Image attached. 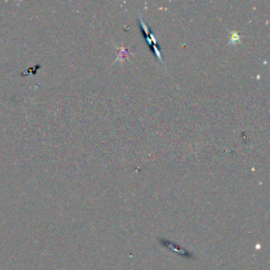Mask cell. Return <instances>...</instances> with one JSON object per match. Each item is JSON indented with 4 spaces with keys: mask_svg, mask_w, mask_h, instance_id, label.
Here are the masks:
<instances>
[{
    "mask_svg": "<svg viewBox=\"0 0 270 270\" xmlns=\"http://www.w3.org/2000/svg\"><path fill=\"white\" fill-rule=\"evenodd\" d=\"M138 22H139V24H140V28H141V30H143V35L145 37H147V36H149L150 35V30H149V28L147 27V24H146V22H145V20L141 18V17H138Z\"/></svg>",
    "mask_w": 270,
    "mask_h": 270,
    "instance_id": "1",
    "label": "cell"
},
{
    "mask_svg": "<svg viewBox=\"0 0 270 270\" xmlns=\"http://www.w3.org/2000/svg\"><path fill=\"white\" fill-rule=\"evenodd\" d=\"M128 54H129V52H128V50H126L124 48L118 49V51H117V60L123 61L124 58L128 57Z\"/></svg>",
    "mask_w": 270,
    "mask_h": 270,
    "instance_id": "2",
    "label": "cell"
},
{
    "mask_svg": "<svg viewBox=\"0 0 270 270\" xmlns=\"http://www.w3.org/2000/svg\"><path fill=\"white\" fill-rule=\"evenodd\" d=\"M229 41H230V43H240V41H241L240 34L237 33V32H231Z\"/></svg>",
    "mask_w": 270,
    "mask_h": 270,
    "instance_id": "3",
    "label": "cell"
},
{
    "mask_svg": "<svg viewBox=\"0 0 270 270\" xmlns=\"http://www.w3.org/2000/svg\"><path fill=\"white\" fill-rule=\"evenodd\" d=\"M150 48H151V50H153V52L155 53L156 56H157L158 60H161V61H164V59H162V55H161V51H159V49L157 48V46H156L155 45H152L150 46Z\"/></svg>",
    "mask_w": 270,
    "mask_h": 270,
    "instance_id": "4",
    "label": "cell"
}]
</instances>
